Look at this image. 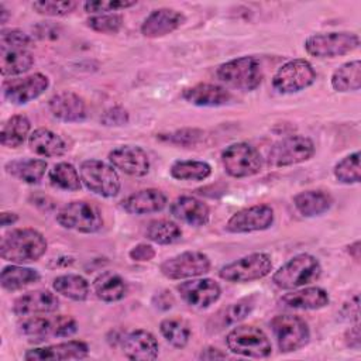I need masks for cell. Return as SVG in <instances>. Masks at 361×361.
Here are the masks:
<instances>
[{"label":"cell","instance_id":"1f68e13d","mask_svg":"<svg viewBox=\"0 0 361 361\" xmlns=\"http://www.w3.org/2000/svg\"><path fill=\"white\" fill-rule=\"evenodd\" d=\"M331 87L336 92H355L361 87V62L360 59L348 61L340 65L331 75Z\"/></svg>","mask_w":361,"mask_h":361},{"label":"cell","instance_id":"ac0fdd59","mask_svg":"<svg viewBox=\"0 0 361 361\" xmlns=\"http://www.w3.org/2000/svg\"><path fill=\"white\" fill-rule=\"evenodd\" d=\"M180 298L189 306L193 307H209L214 302L219 300L221 289L220 285L210 278H199L189 279L176 286Z\"/></svg>","mask_w":361,"mask_h":361},{"label":"cell","instance_id":"30bf717a","mask_svg":"<svg viewBox=\"0 0 361 361\" xmlns=\"http://www.w3.org/2000/svg\"><path fill=\"white\" fill-rule=\"evenodd\" d=\"M269 326L281 353L298 351L310 340L307 323L299 316L278 314L269 322Z\"/></svg>","mask_w":361,"mask_h":361},{"label":"cell","instance_id":"4fadbf2b","mask_svg":"<svg viewBox=\"0 0 361 361\" xmlns=\"http://www.w3.org/2000/svg\"><path fill=\"white\" fill-rule=\"evenodd\" d=\"M221 164L230 176L248 178L262 169V157L252 145L234 142L221 152Z\"/></svg>","mask_w":361,"mask_h":361},{"label":"cell","instance_id":"11a10c76","mask_svg":"<svg viewBox=\"0 0 361 361\" xmlns=\"http://www.w3.org/2000/svg\"><path fill=\"white\" fill-rule=\"evenodd\" d=\"M17 220H18V216H17L16 213H13V212H3V213L0 214V224H1L3 227H6V226H13Z\"/></svg>","mask_w":361,"mask_h":361},{"label":"cell","instance_id":"6f0895ef","mask_svg":"<svg viewBox=\"0 0 361 361\" xmlns=\"http://www.w3.org/2000/svg\"><path fill=\"white\" fill-rule=\"evenodd\" d=\"M0 13H1V18H0V21H1V24H6V21H7V16H8V10H6L3 4H0Z\"/></svg>","mask_w":361,"mask_h":361},{"label":"cell","instance_id":"60d3db41","mask_svg":"<svg viewBox=\"0 0 361 361\" xmlns=\"http://www.w3.org/2000/svg\"><path fill=\"white\" fill-rule=\"evenodd\" d=\"M334 176L338 182L350 185L358 183L361 179L360 173V151H355L334 165Z\"/></svg>","mask_w":361,"mask_h":361},{"label":"cell","instance_id":"5b68a950","mask_svg":"<svg viewBox=\"0 0 361 361\" xmlns=\"http://www.w3.org/2000/svg\"><path fill=\"white\" fill-rule=\"evenodd\" d=\"M360 47V37L351 31H330L312 34L305 41V49L316 58L347 55Z\"/></svg>","mask_w":361,"mask_h":361},{"label":"cell","instance_id":"ffe728a7","mask_svg":"<svg viewBox=\"0 0 361 361\" xmlns=\"http://www.w3.org/2000/svg\"><path fill=\"white\" fill-rule=\"evenodd\" d=\"M110 164L130 176H145L149 171L148 154L138 145H120L109 152Z\"/></svg>","mask_w":361,"mask_h":361},{"label":"cell","instance_id":"d590c367","mask_svg":"<svg viewBox=\"0 0 361 361\" xmlns=\"http://www.w3.org/2000/svg\"><path fill=\"white\" fill-rule=\"evenodd\" d=\"M52 288L56 293L76 300L82 302L89 295V282L78 274H63L54 279Z\"/></svg>","mask_w":361,"mask_h":361},{"label":"cell","instance_id":"d4e9b609","mask_svg":"<svg viewBox=\"0 0 361 361\" xmlns=\"http://www.w3.org/2000/svg\"><path fill=\"white\" fill-rule=\"evenodd\" d=\"M330 302L329 293L319 286H307L302 289H293L279 298V303L288 309L299 310H316L327 306Z\"/></svg>","mask_w":361,"mask_h":361},{"label":"cell","instance_id":"9c48e42d","mask_svg":"<svg viewBox=\"0 0 361 361\" xmlns=\"http://www.w3.org/2000/svg\"><path fill=\"white\" fill-rule=\"evenodd\" d=\"M272 271V258L267 252H252L219 269V276L227 282H251L267 276Z\"/></svg>","mask_w":361,"mask_h":361},{"label":"cell","instance_id":"d6986e66","mask_svg":"<svg viewBox=\"0 0 361 361\" xmlns=\"http://www.w3.org/2000/svg\"><path fill=\"white\" fill-rule=\"evenodd\" d=\"M123 354L134 361H151L158 357V341L155 336L144 329H135L120 338Z\"/></svg>","mask_w":361,"mask_h":361},{"label":"cell","instance_id":"52a82bcc","mask_svg":"<svg viewBox=\"0 0 361 361\" xmlns=\"http://www.w3.org/2000/svg\"><path fill=\"white\" fill-rule=\"evenodd\" d=\"M78 330L73 317L65 314L28 317L18 324V331L30 341H44L51 337H69Z\"/></svg>","mask_w":361,"mask_h":361},{"label":"cell","instance_id":"7dc6e473","mask_svg":"<svg viewBox=\"0 0 361 361\" xmlns=\"http://www.w3.org/2000/svg\"><path fill=\"white\" fill-rule=\"evenodd\" d=\"M32 45V39L28 34L17 28H3L0 32V48L28 49Z\"/></svg>","mask_w":361,"mask_h":361},{"label":"cell","instance_id":"277c9868","mask_svg":"<svg viewBox=\"0 0 361 361\" xmlns=\"http://www.w3.org/2000/svg\"><path fill=\"white\" fill-rule=\"evenodd\" d=\"M56 221L63 228L85 234L97 233L103 227L100 209L87 200H72L63 204L56 213Z\"/></svg>","mask_w":361,"mask_h":361},{"label":"cell","instance_id":"e0dca14e","mask_svg":"<svg viewBox=\"0 0 361 361\" xmlns=\"http://www.w3.org/2000/svg\"><path fill=\"white\" fill-rule=\"evenodd\" d=\"M89 354V345L80 340H68L58 344L35 347L24 353L27 361H59V360H82Z\"/></svg>","mask_w":361,"mask_h":361},{"label":"cell","instance_id":"bcb514c9","mask_svg":"<svg viewBox=\"0 0 361 361\" xmlns=\"http://www.w3.org/2000/svg\"><path fill=\"white\" fill-rule=\"evenodd\" d=\"M202 137H203V131L199 128H182V130H176L169 134L158 135L159 140H162L165 142H171L173 145H180V147L195 145L200 141Z\"/></svg>","mask_w":361,"mask_h":361},{"label":"cell","instance_id":"7402d4cb","mask_svg":"<svg viewBox=\"0 0 361 361\" xmlns=\"http://www.w3.org/2000/svg\"><path fill=\"white\" fill-rule=\"evenodd\" d=\"M48 109L55 118L65 123H79L87 116L85 100L71 90L55 93L48 100Z\"/></svg>","mask_w":361,"mask_h":361},{"label":"cell","instance_id":"4dcf8cb0","mask_svg":"<svg viewBox=\"0 0 361 361\" xmlns=\"http://www.w3.org/2000/svg\"><path fill=\"white\" fill-rule=\"evenodd\" d=\"M48 164L44 159L38 158H25V159H13L4 165V169L13 178L24 182V183H38L45 171Z\"/></svg>","mask_w":361,"mask_h":361},{"label":"cell","instance_id":"f6af8a7d","mask_svg":"<svg viewBox=\"0 0 361 361\" xmlns=\"http://www.w3.org/2000/svg\"><path fill=\"white\" fill-rule=\"evenodd\" d=\"M135 0H92L83 4V8L89 14H110L113 11L124 10L135 6Z\"/></svg>","mask_w":361,"mask_h":361},{"label":"cell","instance_id":"d6a6232c","mask_svg":"<svg viewBox=\"0 0 361 361\" xmlns=\"http://www.w3.org/2000/svg\"><path fill=\"white\" fill-rule=\"evenodd\" d=\"M34 56L28 49L0 48V68L3 76L21 75L31 69Z\"/></svg>","mask_w":361,"mask_h":361},{"label":"cell","instance_id":"5bb4252c","mask_svg":"<svg viewBox=\"0 0 361 361\" xmlns=\"http://www.w3.org/2000/svg\"><path fill=\"white\" fill-rule=\"evenodd\" d=\"M159 271L172 281L197 278L210 271V258L200 251H185L165 259Z\"/></svg>","mask_w":361,"mask_h":361},{"label":"cell","instance_id":"681fc988","mask_svg":"<svg viewBox=\"0 0 361 361\" xmlns=\"http://www.w3.org/2000/svg\"><path fill=\"white\" fill-rule=\"evenodd\" d=\"M128 257L133 261H138V262H145V261H151L155 257V250L152 245L145 244V243H140L135 247H133L128 252Z\"/></svg>","mask_w":361,"mask_h":361},{"label":"cell","instance_id":"3957f363","mask_svg":"<svg viewBox=\"0 0 361 361\" xmlns=\"http://www.w3.org/2000/svg\"><path fill=\"white\" fill-rule=\"evenodd\" d=\"M216 75L226 86L244 92L255 90L264 78L261 62L254 56H240L227 61L217 68Z\"/></svg>","mask_w":361,"mask_h":361},{"label":"cell","instance_id":"4316f807","mask_svg":"<svg viewBox=\"0 0 361 361\" xmlns=\"http://www.w3.org/2000/svg\"><path fill=\"white\" fill-rule=\"evenodd\" d=\"M166 196L155 188L141 189L123 199L121 206L130 214H148L161 212L166 206Z\"/></svg>","mask_w":361,"mask_h":361},{"label":"cell","instance_id":"2e32d148","mask_svg":"<svg viewBox=\"0 0 361 361\" xmlns=\"http://www.w3.org/2000/svg\"><path fill=\"white\" fill-rule=\"evenodd\" d=\"M274 210L268 204H254L235 212L226 223V230L228 233L241 234L262 231L272 226Z\"/></svg>","mask_w":361,"mask_h":361},{"label":"cell","instance_id":"f5cc1de1","mask_svg":"<svg viewBox=\"0 0 361 361\" xmlns=\"http://www.w3.org/2000/svg\"><path fill=\"white\" fill-rule=\"evenodd\" d=\"M344 341L350 348H354V350L360 348V327H358V324H355L354 327H350L345 331Z\"/></svg>","mask_w":361,"mask_h":361},{"label":"cell","instance_id":"83f0119b","mask_svg":"<svg viewBox=\"0 0 361 361\" xmlns=\"http://www.w3.org/2000/svg\"><path fill=\"white\" fill-rule=\"evenodd\" d=\"M28 147L30 149L41 157L54 158L61 157L66 152L68 145L66 142L49 128H37L28 137Z\"/></svg>","mask_w":361,"mask_h":361},{"label":"cell","instance_id":"cb8c5ba5","mask_svg":"<svg viewBox=\"0 0 361 361\" xmlns=\"http://www.w3.org/2000/svg\"><path fill=\"white\" fill-rule=\"evenodd\" d=\"M171 214L189 224V226H195V227H200L207 224L209 219H210V210L209 206L202 202L197 197L193 196H179L176 197L172 203H171Z\"/></svg>","mask_w":361,"mask_h":361},{"label":"cell","instance_id":"836d02e7","mask_svg":"<svg viewBox=\"0 0 361 361\" xmlns=\"http://www.w3.org/2000/svg\"><path fill=\"white\" fill-rule=\"evenodd\" d=\"M30 130L31 123L28 117L24 114H14L4 121L1 127L0 142L8 148H17L25 141L27 137H30Z\"/></svg>","mask_w":361,"mask_h":361},{"label":"cell","instance_id":"7bdbcfd3","mask_svg":"<svg viewBox=\"0 0 361 361\" xmlns=\"http://www.w3.org/2000/svg\"><path fill=\"white\" fill-rule=\"evenodd\" d=\"M78 7L76 1L65 0V1H56V0H39L32 3V10L37 11L41 16L48 17H63L71 14Z\"/></svg>","mask_w":361,"mask_h":361},{"label":"cell","instance_id":"f1b7e54d","mask_svg":"<svg viewBox=\"0 0 361 361\" xmlns=\"http://www.w3.org/2000/svg\"><path fill=\"white\" fill-rule=\"evenodd\" d=\"M124 278L113 271H104L93 281L94 295L103 302H118L127 295Z\"/></svg>","mask_w":361,"mask_h":361},{"label":"cell","instance_id":"ba28073f","mask_svg":"<svg viewBox=\"0 0 361 361\" xmlns=\"http://www.w3.org/2000/svg\"><path fill=\"white\" fill-rule=\"evenodd\" d=\"M79 175L83 185L102 197H114L120 192V176L113 165L100 159H86L80 164Z\"/></svg>","mask_w":361,"mask_h":361},{"label":"cell","instance_id":"f35d334b","mask_svg":"<svg viewBox=\"0 0 361 361\" xmlns=\"http://www.w3.org/2000/svg\"><path fill=\"white\" fill-rule=\"evenodd\" d=\"M48 179L54 188L62 190H79L82 179L78 169L69 162H59L52 166L48 172Z\"/></svg>","mask_w":361,"mask_h":361},{"label":"cell","instance_id":"db71d44e","mask_svg":"<svg viewBox=\"0 0 361 361\" xmlns=\"http://www.w3.org/2000/svg\"><path fill=\"white\" fill-rule=\"evenodd\" d=\"M200 360H221V358H227V354L220 351L216 347H206L204 350H202V353L199 354Z\"/></svg>","mask_w":361,"mask_h":361},{"label":"cell","instance_id":"b9f144b4","mask_svg":"<svg viewBox=\"0 0 361 361\" xmlns=\"http://www.w3.org/2000/svg\"><path fill=\"white\" fill-rule=\"evenodd\" d=\"M254 306H255V296H247L231 303L223 310L221 324L227 326V324H234L241 322L251 313Z\"/></svg>","mask_w":361,"mask_h":361},{"label":"cell","instance_id":"9a60e30c","mask_svg":"<svg viewBox=\"0 0 361 361\" xmlns=\"http://www.w3.org/2000/svg\"><path fill=\"white\" fill-rule=\"evenodd\" d=\"M49 87L47 75L37 72L24 78L8 79L3 83V96L11 104H25L39 97Z\"/></svg>","mask_w":361,"mask_h":361},{"label":"cell","instance_id":"816d5d0a","mask_svg":"<svg viewBox=\"0 0 361 361\" xmlns=\"http://www.w3.org/2000/svg\"><path fill=\"white\" fill-rule=\"evenodd\" d=\"M173 296L171 295V292L168 290H161L158 293L154 295L152 298V303L155 307H158L159 310H168L173 306Z\"/></svg>","mask_w":361,"mask_h":361},{"label":"cell","instance_id":"8d00e7d4","mask_svg":"<svg viewBox=\"0 0 361 361\" xmlns=\"http://www.w3.org/2000/svg\"><path fill=\"white\" fill-rule=\"evenodd\" d=\"M169 173L178 180H204L212 175V166L204 161H175L171 165Z\"/></svg>","mask_w":361,"mask_h":361},{"label":"cell","instance_id":"8992f818","mask_svg":"<svg viewBox=\"0 0 361 361\" xmlns=\"http://www.w3.org/2000/svg\"><path fill=\"white\" fill-rule=\"evenodd\" d=\"M226 343L231 353L248 358H265L272 351L265 331L252 324H241L231 329L226 337Z\"/></svg>","mask_w":361,"mask_h":361},{"label":"cell","instance_id":"9f6ffc18","mask_svg":"<svg viewBox=\"0 0 361 361\" xmlns=\"http://www.w3.org/2000/svg\"><path fill=\"white\" fill-rule=\"evenodd\" d=\"M360 251H361V248H360V240L354 241L353 244H350V245L347 247V252L354 258L355 262H360Z\"/></svg>","mask_w":361,"mask_h":361},{"label":"cell","instance_id":"e575fe53","mask_svg":"<svg viewBox=\"0 0 361 361\" xmlns=\"http://www.w3.org/2000/svg\"><path fill=\"white\" fill-rule=\"evenodd\" d=\"M39 281L37 269L23 265H7L0 274V283L6 290H18Z\"/></svg>","mask_w":361,"mask_h":361},{"label":"cell","instance_id":"44dd1931","mask_svg":"<svg viewBox=\"0 0 361 361\" xmlns=\"http://www.w3.org/2000/svg\"><path fill=\"white\" fill-rule=\"evenodd\" d=\"M185 21H186V17L183 13L175 8L161 7V8L152 10L145 17L140 30H141V34L147 38H159L178 30Z\"/></svg>","mask_w":361,"mask_h":361},{"label":"cell","instance_id":"484cf974","mask_svg":"<svg viewBox=\"0 0 361 361\" xmlns=\"http://www.w3.org/2000/svg\"><path fill=\"white\" fill-rule=\"evenodd\" d=\"M182 97L195 106L217 107L227 104L231 100V93L220 85L197 83L195 86L186 87L182 92Z\"/></svg>","mask_w":361,"mask_h":361},{"label":"cell","instance_id":"603a6c76","mask_svg":"<svg viewBox=\"0 0 361 361\" xmlns=\"http://www.w3.org/2000/svg\"><path fill=\"white\" fill-rule=\"evenodd\" d=\"M59 307V300L58 298L44 289L38 290H31L27 292L21 296H18L14 300L13 305V312L14 314L23 317V316H32V314H39V313H54Z\"/></svg>","mask_w":361,"mask_h":361},{"label":"cell","instance_id":"6da1fadb","mask_svg":"<svg viewBox=\"0 0 361 361\" xmlns=\"http://www.w3.org/2000/svg\"><path fill=\"white\" fill-rule=\"evenodd\" d=\"M47 251L45 237L35 228L23 227L6 233L0 243L3 259L14 264L38 261Z\"/></svg>","mask_w":361,"mask_h":361},{"label":"cell","instance_id":"ab89813d","mask_svg":"<svg viewBox=\"0 0 361 361\" xmlns=\"http://www.w3.org/2000/svg\"><path fill=\"white\" fill-rule=\"evenodd\" d=\"M159 331L164 338L176 348H183L190 338L192 330L189 323L180 317H168L159 323Z\"/></svg>","mask_w":361,"mask_h":361},{"label":"cell","instance_id":"f907efd6","mask_svg":"<svg viewBox=\"0 0 361 361\" xmlns=\"http://www.w3.org/2000/svg\"><path fill=\"white\" fill-rule=\"evenodd\" d=\"M32 31H34L35 37L39 38V39H56L59 37V32H61L59 27L49 23V21L48 23L44 21V23L37 24L32 28Z\"/></svg>","mask_w":361,"mask_h":361},{"label":"cell","instance_id":"8fae6325","mask_svg":"<svg viewBox=\"0 0 361 361\" xmlns=\"http://www.w3.org/2000/svg\"><path fill=\"white\" fill-rule=\"evenodd\" d=\"M314 155V144L305 135H288L276 141L267 158V164L272 168H283L296 165L310 159Z\"/></svg>","mask_w":361,"mask_h":361},{"label":"cell","instance_id":"7c38bea8","mask_svg":"<svg viewBox=\"0 0 361 361\" xmlns=\"http://www.w3.org/2000/svg\"><path fill=\"white\" fill-rule=\"evenodd\" d=\"M316 80V71L306 59H290L274 75L272 86L281 94H290L305 90Z\"/></svg>","mask_w":361,"mask_h":361},{"label":"cell","instance_id":"f546056e","mask_svg":"<svg viewBox=\"0 0 361 361\" xmlns=\"http://www.w3.org/2000/svg\"><path fill=\"white\" fill-rule=\"evenodd\" d=\"M333 204V197L324 190H305L293 197V206L305 217H314L326 213Z\"/></svg>","mask_w":361,"mask_h":361},{"label":"cell","instance_id":"7a4b0ae2","mask_svg":"<svg viewBox=\"0 0 361 361\" xmlns=\"http://www.w3.org/2000/svg\"><path fill=\"white\" fill-rule=\"evenodd\" d=\"M322 275V265L319 259L307 252L298 254L285 262L272 275L275 286L283 290L298 289L316 282Z\"/></svg>","mask_w":361,"mask_h":361},{"label":"cell","instance_id":"c3c4849f","mask_svg":"<svg viewBox=\"0 0 361 361\" xmlns=\"http://www.w3.org/2000/svg\"><path fill=\"white\" fill-rule=\"evenodd\" d=\"M128 120H130L128 111L121 106H113V107L107 109L100 117L102 124L109 126V127L126 126L128 123Z\"/></svg>","mask_w":361,"mask_h":361},{"label":"cell","instance_id":"74e56055","mask_svg":"<svg viewBox=\"0 0 361 361\" xmlns=\"http://www.w3.org/2000/svg\"><path fill=\"white\" fill-rule=\"evenodd\" d=\"M145 237L157 244H173L182 237L180 227L168 219H158L149 221V224L145 228Z\"/></svg>","mask_w":361,"mask_h":361},{"label":"cell","instance_id":"ee69618b","mask_svg":"<svg viewBox=\"0 0 361 361\" xmlns=\"http://www.w3.org/2000/svg\"><path fill=\"white\" fill-rule=\"evenodd\" d=\"M86 25L96 32L117 34L123 27V17L117 13L97 14L86 20Z\"/></svg>","mask_w":361,"mask_h":361}]
</instances>
